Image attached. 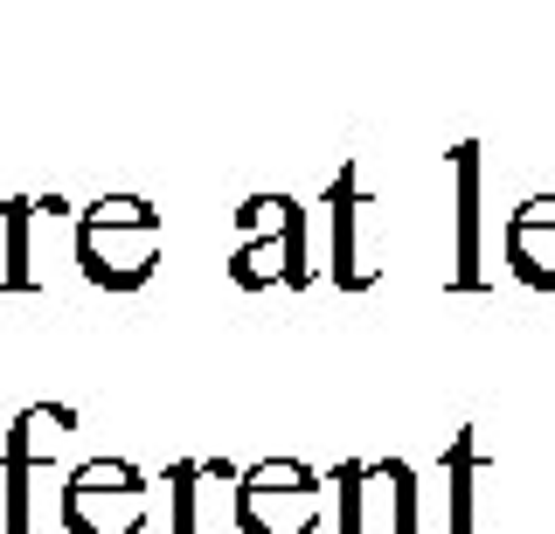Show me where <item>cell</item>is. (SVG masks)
I'll use <instances>...</instances> for the list:
<instances>
[]
</instances>
